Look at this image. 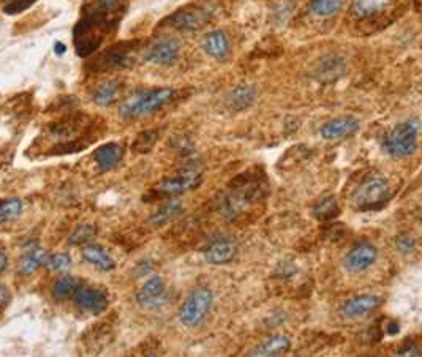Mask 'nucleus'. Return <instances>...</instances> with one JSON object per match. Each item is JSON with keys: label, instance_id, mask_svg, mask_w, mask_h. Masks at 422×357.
<instances>
[{"label": "nucleus", "instance_id": "f257e3e1", "mask_svg": "<svg viewBox=\"0 0 422 357\" xmlns=\"http://www.w3.org/2000/svg\"><path fill=\"white\" fill-rule=\"evenodd\" d=\"M125 11V0H92L83 8L73 30L74 49L81 57L94 54L116 32Z\"/></svg>", "mask_w": 422, "mask_h": 357}, {"label": "nucleus", "instance_id": "f03ea898", "mask_svg": "<svg viewBox=\"0 0 422 357\" xmlns=\"http://www.w3.org/2000/svg\"><path fill=\"white\" fill-rule=\"evenodd\" d=\"M172 97H175V90L170 88L138 90L130 95L125 102H122L119 114L125 120L141 119V117L151 115L155 111L163 108L172 100Z\"/></svg>", "mask_w": 422, "mask_h": 357}, {"label": "nucleus", "instance_id": "7ed1b4c3", "mask_svg": "<svg viewBox=\"0 0 422 357\" xmlns=\"http://www.w3.org/2000/svg\"><path fill=\"white\" fill-rule=\"evenodd\" d=\"M393 196V190L386 177L372 176L359 183L351 195V204L359 211H374L383 207Z\"/></svg>", "mask_w": 422, "mask_h": 357}, {"label": "nucleus", "instance_id": "20e7f679", "mask_svg": "<svg viewBox=\"0 0 422 357\" xmlns=\"http://www.w3.org/2000/svg\"><path fill=\"white\" fill-rule=\"evenodd\" d=\"M419 125L416 120H405L397 124L384 138V149L395 158L413 155L418 149Z\"/></svg>", "mask_w": 422, "mask_h": 357}, {"label": "nucleus", "instance_id": "39448f33", "mask_svg": "<svg viewBox=\"0 0 422 357\" xmlns=\"http://www.w3.org/2000/svg\"><path fill=\"white\" fill-rule=\"evenodd\" d=\"M139 54V41H123L111 46L92 62L90 69L95 71L123 70L135 65Z\"/></svg>", "mask_w": 422, "mask_h": 357}, {"label": "nucleus", "instance_id": "423d86ee", "mask_svg": "<svg viewBox=\"0 0 422 357\" xmlns=\"http://www.w3.org/2000/svg\"><path fill=\"white\" fill-rule=\"evenodd\" d=\"M214 304V294L209 288H196L191 293L179 312V319L187 328H196L204 323Z\"/></svg>", "mask_w": 422, "mask_h": 357}, {"label": "nucleus", "instance_id": "0eeeda50", "mask_svg": "<svg viewBox=\"0 0 422 357\" xmlns=\"http://www.w3.org/2000/svg\"><path fill=\"white\" fill-rule=\"evenodd\" d=\"M203 177L201 172L198 171H187L181 176L176 177H166L163 181H160L157 186L152 188V193L157 196H163V198H171V196L182 195L190 190H195L201 186Z\"/></svg>", "mask_w": 422, "mask_h": 357}, {"label": "nucleus", "instance_id": "6e6552de", "mask_svg": "<svg viewBox=\"0 0 422 357\" xmlns=\"http://www.w3.org/2000/svg\"><path fill=\"white\" fill-rule=\"evenodd\" d=\"M210 16L212 13L206 7H185L168 18V24L182 32H195L206 26Z\"/></svg>", "mask_w": 422, "mask_h": 357}, {"label": "nucleus", "instance_id": "1a4fd4ad", "mask_svg": "<svg viewBox=\"0 0 422 357\" xmlns=\"http://www.w3.org/2000/svg\"><path fill=\"white\" fill-rule=\"evenodd\" d=\"M181 41L172 36H163L157 41H154L151 46L146 49L144 57L146 60L157 65H171L181 55Z\"/></svg>", "mask_w": 422, "mask_h": 357}, {"label": "nucleus", "instance_id": "9d476101", "mask_svg": "<svg viewBox=\"0 0 422 357\" xmlns=\"http://www.w3.org/2000/svg\"><path fill=\"white\" fill-rule=\"evenodd\" d=\"M168 289L161 276H152L149 279L144 286H142L138 294H136V300L138 304L146 310H158L161 307H165L168 302Z\"/></svg>", "mask_w": 422, "mask_h": 357}, {"label": "nucleus", "instance_id": "9b49d317", "mask_svg": "<svg viewBox=\"0 0 422 357\" xmlns=\"http://www.w3.org/2000/svg\"><path fill=\"white\" fill-rule=\"evenodd\" d=\"M346 73V60L339 54H329L313 65L312 78L322 84H331L343 78Z\"/></svg>", "mask_w": 422, "mask_h": 357}, {"label": "nucleus", "instance_id": "f8f14e48", "mask_svg": "<svg viewBox=\"0 0 422 357\" xmlns=\"http://www.w3.org/2000/svg\"><path fill=\"white\" fill-rule=\"evenodd\" d=\"M378 250L374 244L359 242L345 258V267L351 274H362L375 264Z\"/></svg>", "mask_w": 422, "mask_h": 357}, {"label": "nucleus", "instance_id": "ddd939ff", "mask_svg": "<svg viewBox=\"0 0 422 357\" xmlns=\"http://www.w3.org/2000/svg\"><path fill=\"white\" fill-rule=\"evenodd\" d=\"M73 295H74V302H76L79 309L90 313V315L98 316L108 309L107 293H103L97 288L78 286V289L74 291Z\"/></svg>", "mask_w": 422, "mask_h": 357}, {"label": "nucleus", "instance_id": "4468645a", "mask_svg": "<svg viewBox=\"0 0 422 357\" xmlns=\"http://www.w3.org/2000/svg\"><path fill=\"white\" fill-rule=\"evenodd\" d=\"M359 120L353 115H342L337 119L329 120L321 128V136L327 141H335L340 138H348L359 130Z\"/></svg>", "mask_w": 422, "mask_h": 357}, {"label": "nucleus", "instance_id": "2eb2a0df", "mask_svg": "<svg viewBox=\"0 0 422 357\" xmlns=\"http://www.w3.org/2000/svg\"><path fill=\"white\" fill-rule=\"evenodd\" d=\"M381 305V299L376 295H358L346 300L342 307V313L346 318H362L375 312Z\"/></svg>", "mask_w": 422, "mask_h": 357}, {"label": "nucleus", "instance_id": "dca6fc26", "mask_svg": "<svg viewBox=\"0 0 422 357\" xmlns=\"http://www.w3.org/2000/svg\"><path fill=\"white\" fill-rule=\"evenodd\" d=\"M236 253H238V245L233 239H219L209 245L204 251V258L210 264H226L234 260Z\"/></svg>", "mask_w": 422, "mask_h": 357}, {"label": "nucleus", "instance_id": "f3484780", "mask_svg": "<svg viewBox=\"0 0 422 357\" xmlns=\"http://www.w3.org/2000/svg\"><path fill=\"white\" fill-rule=\"evenodd\" d=\"M393 0H351L350 11L359 21H367L386 11Z\"/></svg>", "mask_w": 422, "mask_h": 357}, {"label": "nucleus", "instance_id": "a211bd4d", "mask_svg": "<svg viewBox=\"0 0 422 357\" xmlns=\"http://www.w3.org/2000/svg\"><path fill=\"white\" fill-rule=\"evenodd\" d=\"M203 48L210 57L217 60H225L229 55V38L223 30H212L204 35Z\"/></svg>", "mask_w": 422, "mask_h": 357}, {"label": "nucleus", "instance_id": "6ab92c4d", "mask_svg": "<svg viewBox=\"0 0 422 357\" xmlns=\"http://www.w3.org/2000/svg\"><path fill=\"white\" fill-rule=\"evenodd\" d=\"M122 158H123V147L117 143L103 144L94 152V162L102 171L113 169L116 164H119Z\"/></svg>", "mask_w": 422, "mask_h": 357}, {"label": "nucleus", "instance_id": "aec40b11", "mask_svg": "<svg viewBox=\"0 0 422 357\" xmlns=\"http://www.w3.org/2000/svg\"><path fill=\"white\" fill-rule=\"evenodd\" d=\"M257 100V89L253 85H238L225 98V104L229 111H242L252 106Z\"/></svg>", "mask_w": 422, "mask_h": 357}, {"label": "nucleus", "instance_id": "412c9836", "mask_svg": "<svg viewBox=\"0 0 422 357\" xmlns=\"http://www.w3.org/2000/svg\"><path fill=\"white\" fill-rule=\"evenodd\" d=\"M291 348V340L287 335H272L269 338L258 344V346L252 351L250 356H258V357H275L280 356Z\"/></svg>", "mask_w": 422, "mask_h": 357}, {"label": "nucleus", "instance_id": "4be33fe9", "mask_svg": "<svg viewBox=\"0 0 422 357\" xmlns=\"http://www.w3.org/2000/svg\"><path fill=\"white\" fill-rule=\"evenodd\" d=\"M83 260L92 264V266L97 267L98 270H103V272H109V270L116 267L114 258L103 247H98V245H88V247H84Z\"/></svg>", "mask_w": 422, "mask_h": 357}, {"label": "nucleus", "instance_id": "5701e85b", "mask_svg": "<svg viewBox=\"0 0 422 357\" xmlns=\"http://www.w3.org/2000/svg\"><path fill=\"white\" fill-rule=\"evenodd\" d=\"M122 92V83L119 79H108L102 83L94 92V102L102 108H108L117 102Z\"/></svg>", "mask_w": 422, "mask_h": 357}, {"label": "nucleus", "instance_id": "b1692460", "mask_svg": "<svg viewBox=\"0 0 422 357\" xmlns=\"http://www.w3.org/2000/svg\"><path fill=\"white\" fill-rule=\"evenodd\" d=\"M46 258H48V255L45 250H41L39 245H35V244L30 245L26 253H24L20 260V266H18V269H20V274L21 275H32L34 272H36V269L41 267L43 264H45Z\"/></svg>", "mask_w": 422, "mask_h": 357}, {"label": "nucleus", "instance_id": "393cba45", "mask_svg": "<svg viewBox=\"0 0 422 357\" xmlns=\"http://www.w3.org/2000/svg\"><path fill=\"white\" fill-rule=\"evenodd\" d=\"M345 7V0H310L308 8L320 18H331L339 15Z\"/></svg>", "mask_w": 422, "mask_h": 357}, {"label": "nucleus", "instance_id": "a878e982", "mask_svg": "<svg viewBox=\"0 0 422 357\" xmlns=\"http://www.w3.org/2000/svg\"><path fill=\"white\" fill-rule=\"evenodd\" d=\"M184 211V206L182 202L179 200H171L165 202L163 206H161L157 212H155L152 217H151V223L152 225H165L168 223V221L172 220L175 217H177L179 214H181Z\"/></svg>", "mask_w": 422, "mask_h": 357}, {"label": "nucleus", "instance_id": "bb28decb", "mask_svg": "<svg viewBox=\"0 0 422 357\" xmlns=\"http://www.w3.org/2000/svg\"><path fill=\"white\" fill-rule=\"evenodd\" d=\"M79 286V281L70 275H64L55 280L53 286V298L59 302H64L68 298H72Z\"/></svg>", "mask_w": 422, "mask_h": 357}, {"label": "nucleus", "instance_id": "cd10ccee", "mask_svg": "<svg viewBox=\"0 0 422 357\" xmlns=\"http://www.w3.org/2000/svg\"><path fill=\"white\" fill-rule=\"evenodd\" d=\"M24 202L20 198H7L0 201V223L15 220L21 215Z\"/></svg>", "mask_w": 422, "mask_h": 357}, {"label": "nucleus", "instance_id": "c85d7f7f", "mask_svg": "<svg viewBox=\"0 0 422 357\" xmlns=\"http://www.w3.org/2000/svg\"><path fill=\"white\" fill-rule=\"evenodd\" d=\"M339 214H340V207L332 196H327V198L321 200L313 209V215L318 220H331L337 217Z\"/></svg>", "mask_w": 422, "mask_h": 357}, {"label": "nucleus", "instance_id": "c756f323", "mask_svg": "<svg viewBox=\"0 0 422 357\" xmlns=\"http://www.w3.org/2000/svg\"><path fill=\"white\" fill-rule=\"evenodd\" d=\"M97 236V230L95 226L92 225H79L76 230L72 232L70 239H68V242L72 245H84L89 244L90 241H94Z\"/></svg>", "mask_w": 422, "mask_h": 357}, {"label": "nucleus", "instance_id": "7c9ffc66", "mask_svg": "<svg viewBox=\"0 0 422 357\" xmlns=\"http://www.w3.org/2000/svg\"><path fill=\"white\" fill-rule=\"evenodd\" d=\"M46 267L53 272H65L72 267V258L68 253H55L46 258Z\"/></svg>", "mask_w": 422, "mask_h": 357}, {"label": "nucleus", "instance_id": "2f4dec72", "mask_svg": "<svg viewBox=\"0 0 422 357\" xmlns=\"http://www.w3.org/2000/svg\"><path fill=\"white\" fill-rule=\"evenodd\" d=\"M2 2V10L7 15H18L35 4V0H0Z\"/></svg>", "mask_w": 422, "mask_h": 357}, {"label": "nucleus", "instance_id": "473e14b6", "mask_svg": "<svg viewBox=\"0 0 422 357\" xmlns=\"http://www.w3.org/2000/svg\"><path fill=\"white\" fill-rule=\"evenodd\" d=\"M155 141H157V133L155 132L141 133L138 139H136L135 149L139 150V153H144L147 150H151V147L155 144Z\"/></svg>", "mask_w": 422, "mask_h": 357}, {"label": "nucleus", "instance_id": "72a5a7b5", "mask_svg": "<svg viewBox=\"0 0 422 357\" xmlns=\"http://www.w3.org/2000/svg\"><path fill=\"white\" fill-rule=\"evenodd\" d=\"M395 247H397V250L400 251L402 255L413 253L414 248H416L414 237L409 236V234H400V236L395 239Z\"/></svg>", "mask_w": 422, "mask_h": 357}, {"label": "nucleus", "instance_id": "f704fd0d", "mask_svg": "<svg viewBox=\"0 0 422 357\" xmlns=\"http://www.w3.org/2000/svg\"><path fill=\"white\" fill-rule=\"evenodd\" d=\"M10 300V289L4 285V283H0V309L8 304Z\"/></svg>", "mask_w": 422, "mask_h": 357}, {"label": "nucleus", "instance_id": "c9c22d12", "mask_svg": "<svg viewBox=\"0 0 422 357\" xmlns=\"http://www.w3.org/2000/svg\"><path fill=\"white\" fill-rule=\"evenodd\" d=\"M397 356H419V349L418 348H405L400 349Z\"/></svg>", "mask_w": 422, "mask_h": 357}, {"label": "nucleus", "instance_id": "e433bc0d", "mask_svg": "<svg viewBox=\"0 0 422 357\" xmlns=\"http://www.w3.org/2000/svg\"><path fill=\"white\" fill-rule=\"evenodd\" d=\"M7 266H8V258H7V255L4 253L2 250H0V274L5 272Z\"/></svg>", "mask_w": 422, "mask_h": 357}, {"label": "nucleus", "instance_id": "4c0bfd02", "mask_svg": "<svg viewBox=\"0 0 422 357\" xmlns=\"http://www.w3.org/2000/svg\"><path fill=\"white\" fill-rule=\"evenodd\" d=\"M54 51H55V54H59V55H62L64 54L65 51H67V46L64 45V43H60V41H57L54 45Z\"/></svg>", "mask_w": 422, "mask_h": 357}, {"label": "nucleus", "instance_id": "58836bf2", "mask_svg": "<svg viewBox=\"0 0 422 357\" xmlns=\"http://www.w3.org/2000/svg\"><path fill=\"white\" fill-rule=\"evenodd\" d=\"M397 332H399V324L393 323V324L389 326V334H390V335H394V334H397Z\"/></svg>", "mask_w": 422, "mask_h": 357}]
</instances>
